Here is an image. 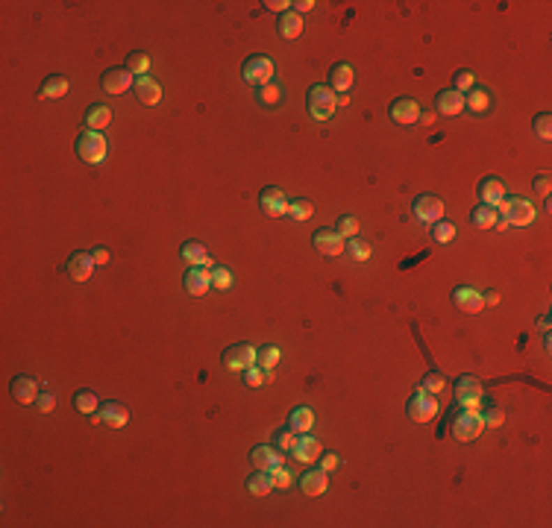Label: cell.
Wrapping results in <instances>:
<instances>
[{
    "mask_svg": "<svg viewBox=\"0 0 552 528\" xmlns=\"http://www.w3.org/2000/svg\"><path fill=\"white\" fill-rule=\"evenodd\" d=\"M306 103H308V115L315 118V121H329L332 115H335V109H338V94L329 89V82L323 85V82H315L308 89V94H306Z\"/></svg>",
    "mask_w": 552,
    "mask_h": 528,
    "instance_id": "obj_1",
    "label": "cell"
},
{
    "mask_svg": "<svg viewBox=\"0 0 552 528\" xmlns=\"http://www.w3.org/2000/svg\"><path fill=\"white\" fill-rule=\"evenodd\" d=\"M476 194H479V203H482V206H493V209H497L502 199H505V185L497 176H485L482 182H479Z\"/></svg>",
    "mask_w": 552,
    "mask_h": 528,
    "instance_id": "obj_18",
    "label": "cell"
},
{
    "mask_svg": "<svg viewBox=\"0 0 552 528\" xmlns=\"http://www.w3.org/2000/svg\"><path fill=\"white\" fill-rule=\"evenodd\" d=\"M335 232L341 235L344 241L356 238V235H359V220L352 218V215H341V218H338V226H335Z\"/></svg>",
    "mask_w": 552,
    "mask_h": 528,
    "instance_id": "obj_41",
    "label": "cell"
},
{
    "mask_svg": "<svg viewBox=\"0 0 552 528\" xmlns=\"http://www.w3.org/2000/svg\"><path fill=\"white\" fill-rule=\"evenodd\" d=\"M271 476H274V488H279V490L291 488V473H288V469L276 467V469H271Z\"/></svg>",
    "mask_w": 552,
    "mask_h": 528,
    "instance_id": "obj_47",
    "label": "cell"
},
{
    "mask_svg": "<svg viewBox=\"0 0 552 528\" xmlns=\"http://www.w3.org/2000/svg\"><path fill=\"white\" fill-rule=\"evenodd\" d=\"M291 455H294L297 464H315V461H320V455H323L320 440L311 437V435H300V437H297V444H294V449H291Z\"/></svg>",
    "mask_w": 552,
    "mask_h": 528,
    "instance_id": "obj_16",
    "label": "cell"
},
{
    "mask_svg": "<svg viewBox=\"0 0 552 528\" xmlns=\"http://www.w3.org/2000/svg\"><path fill=\"white\" fill-rule=\"evenodd\" d=\"M264 6L271 12H282V15H285V9L294 6V3H288V0H264Z\"/></svg>",
    "mask_w": 552,
    "mask_h": 528,
    "instance_id": "obj_53",
    "label": "cell"
},
{
    "mask_svg": "<svg viewBox=\"0 0 552 528\" xmlns=\"http://www.w3.org/2000/svg\"><path fill=\"white\" fill-rule=\"evenodd\" d=\"M470 220L476 229H497V220H500V211L493 206H482L479 203L473 211H470Z\"/></svg>",
    "mask_w": 552,
    "mask_h": 528,
    "instance_id": "obj_30",
    "label": "cell"
},
{
    "mask_svg": "<svg viewBox=\"0 0 552 528\" xmlns=\"http://www.w3.org/2000/svg\"><path fill=\"white\" fill-rule=\"evenodd\" d=\"M452 306H456L458 311H464V314H479L482 306H485V299H482V294H479L476 288H470V285H458V288L452 291Z\"/></svg>",
    "mask_w": 552,
    "mask_h": 528,
    "instance_id": "obj_14",
    "label": "cell"
},
{
    "mask_svg": "<svg viewBox=\"0 0 552 528\" xmlns=\"http://www.w3.org/2000/svg\"><path fill=\"white\" fill-rule=\"evenodd\" d=\"M300 490L306 496H323L329 490V473L327 469H308L300 478Z\"/></svg>",
    "mask_w": 552,
    "mask_h": 528,
    "instance_id": "obj_21",
    "label": "cell"
},
{
    "mask_svg": "<svg viewBox=\"0 0 552 528\" xmlns=\"http://www.w3.org/2000/svg\"><path fill=\"white\" fill-rule=\"evenodd\" d=\"M259 209H262L264 218H282V215H288V197H285V191L274 188V185H271V188H262Z\"/></svg>",
    "mask_w": 552,
    "mask_h": 528,
    "instance_id": "obj_11",
    "label": "cell"
},
{
    "mask_svg": "<svg viewBox=\"0 0 552 528\" xmlns=\"http://www.w3.org/2000/svg\"><path fill=\"white\" fill-rule=\"evenodd\" d=\"M535 191L541 194V197H549V191H552V179L544 174V176H535Z\"/></svg>",
    "mask_w": 552,
    "mask_h": 528,
    "instance_id": "obj_50",
    "label": "cell"
},
{
    "mask_svg": "<svg viewBox=\"0 0 552 528\" xmlns=\"http://www.w3.org/2000/svg\"><path fill=\"white\" fill-rule=\"evenodd\" d=\"M106 153H109V144H106L103 133H91V130H82L80 133V138H77V156L86 165H100L106 159Z\"/></svg>",
    "mask_w": 552,
    "mask_h": 528,
    "instance_id": "obj_4",
    "label": "cell"
},
{
    "mask_svg": "<svg viewBox=\"0 0 552 528\" xmlns=\"http://www.w3.org/2000/svg\"><path fill=\"white\" fill-rule=\"evenodd\" d=\"M68 276L74 279V282H89L91 276H94V270H97V264H94V259H91V252H70V259H68Z\"/></svg>",
    "mask_w": 552,
    "mask_h": 528,
    "instance_id": "obj_15",
    "label": "cell"
},
{
    "mask_svg": "<svg viewBox=\"0 0 552 528\" xmlns=\"http://www.w3.org/2000/svg\"><path fill=\"white\" fill-rule=\"evenodd\" d=\"M352 82H356V70H352L347 62L332 65V70H329V89L335 94H350Z\"/></svg>",
    "mask_w": 552,
    "mask_h": 528,
    "instance_id": "obj_19",
    "label": "cell"
},
{
    "mask_svg": "<svg viewBox=\"0 0 552 528\" xmlns=\"http://www.w3.org/2000/svg\"><path fill=\"white\" fill-rule=\"evenodd\" d=\"M91 259H94V264H97V267H103V264H109L112 255H109V250H106V247H94V250H91Z\"/></svg>",
    "mask_w": 552,
    "mask_h": 528,
    "instance_id": "obj_51",
    "label": "cell"
},
{
    "mask_svg": "<svg viewBox=\"0 0 552 528\" xmlns=\"http://www.w3.org/2000/svg\"><path fill=\"white\" fill-rule=\"evenodd\" d=\"M388 115H391V121L394 123H400V126H412V123H417L420 121V103L415 97H397L391 103V109H388Z\"/></svg>",
    "mask_w": 552,
    "mask_h": 528,
    "instance_id": "obj_10",
    "label": "cell"
},
{
    "mask_svg": "<svg viewBox=\"0 0 552 528\" xmlns=\"http://www.w3.org/2000/svg\"><path fill=\"white\" fill-rule=\"evenodd\" d=\"M274 59H267V56H250V59L244 62V68H241V77L250 82V85H267V82H274Z\"/></svg>",
    "mask_w": 552,
    "mask_h": 528,
    "instance_id": "obj_9",
    "label": "cell"
},
{
    "mask_svg": "<svg viewBox=\"0 0 552 528\" xmlns=\"http://www.w3.org/2000/svg\"><path fill=\"white\" fill-rule=\"evenodd\" d=\"M74 408L80 411V414H97L100 411V399H97V393L94 391H89V388H82V391H77L74 393Z\"/></svg>",
    "mask_w": 552,
    "mask_h": 528,
    "instance_id": "obj_33",
    "label": "cell"
},
{
    "mask_svg": "<svg viewBox=\"0 0 552 528\" xmlns=\"http://www.w3.org/2000/svg\"><path fill=\"white\" fill-rule=\"evenodd\" d=\"M68 80L62 77V74H50L47 80H45V85H41V97H47V100H59V97H65L68 94Z\"/></svg>",
    "mask_w": 552,
    "mask_h": 528,
    "instance_id": "obj_32",
    "label": "cell"
},
{
    "mask_svg": "<svg viewBox=\"0 0 552 528\" xmlns=\"http://www.w3.org/2000/svg\"><path fill=\"white\" fill-rule=\"evenodd\" d=\"M250 464L256 469H276V467H282V452L276 446H253Z\"/></svg>",
    "mask_w": 552,
    "mask_h": 528,
    "instance_id": "obj_23",
    "label": "cell"
},
{
    "mask_svg": "<svg viewBox=\"0 0 552 528\" xmlns=\"http://www.w3.org/2000/svg\"><path fill=\"white\" fill-rule=\"evenodd\" d=\"M232 282H235V276L226 267H211V288L215 291H230Z\"/></svg>",
    "mask_w": 552,
    "mask_h": 528,
    "instance_id": "obj_39",
    "label": "cell"
},
{
    "mask_svg": "<svg viewBox=\"0 0 552 528\" xmlns=\"http://www.w3.org/2000/svg\"><path fill=\"white\" fill-rule=\"evenodd\" d=\"M438 411H441V405H438L435 393L423 391V388H417V391L412 393V399H408V420H415V423H429V420H435Z\"/></svg>",
    "mask_w": 552,
    "mask_h": 528,
    "instance_id": "obj_5",
    "label": "cell"
},
{
    "mask_svg": "<svg viewBox=\"0 0 552 528\" xmlns=\"http://www.w3.org/2000/svg\"><path fill=\"white\" fill-rule=\"evenodd\" d=\"M412 211H415V218H417L420 223L432 226V223H438V220H444L447 206H444L441 197H435V194H420L415 203H412Z\"/></svg>",
    "mask_w": 552,
    "mask_h": 528,
    "instance_id": "obj_8",
    "label": "cell"
},
{
    "mask_svg": "<svg viewBox=\"0 0 552 528\" xmlns=\"http://www.w3.org/2000/svg\"><path fill=\"white\" fill-rule=\"evenodd\" d=\"M482 420H485V429H500L502 420H505V414H502L500 408H491L488 417H482Z\"/></svg>",
    "mask_w": 552,
    "mask_h": 528,
    "instance_id": "obj_48",
    "label": "cell"
},
{
    "mask_svg": "<svg viewBox=\"0 0 552 528\" xmlns=\"http://www.w3.org/2000/svg\"><path fill=\"white\" fill-rule=\"evenodd\" d=\"M423 391H429V393H441L444 388H447V379H444V373H426L423 376V384H420Z\"/></svg>",
    "mask_w": 552,
    "mask_h": 528,
    "instance_id": "obj_45",
    "label": "cell"
},
{
    "mask_svg": "<svg viewBox=\"0 0 552 528\" xmlns=\"http://www.w3.org/2000/svg\"><path fill=\"white\" fill-rule=\"evenodd\" d=\"M311 215H315V206L308 199H288V218L297 223H306Z\"/></svg>",
    "mask_w": 552,
    "mask_h": 528,
    "instance_id": "obj_35",
    "label": "cell"
},
{
    "mask_svg": "<svg viewBox=\"0 0 552 528\" xmlns=\"http://www.w3.org/2000/svg\"><path fill=\"white\" fill-rule=\"evenodd\" d=\"M259 364V349L250 344H235L230 349H223V367L232 373H244V370Z\"/></svg>",
    "mask_w": 552,
    "mask_h": 528,
    "instance_id": "obj_6",
    "label": "cell"
},
{
    "mask_svg": "<svg viewBox=\"0 0 552 528\" xmlns=\"http://www.w3.org/2000/svg\"><path fill=\"white\" fill-rule=\"evenodd\" d=\"M82 123H86V130L91 133H103L106 126L112 123V109L106 103H94L86 109V118H82Z\"/></svg>",
    "mask_w": 552,
    "mask_h": 528,
    "instance_id": "obj_25",
    "label": "cell"
},
{
    "mask_svg": "<svg viewBox=\"0 0 552 528\" xmlns=\"http://www.w3.org/2000/svg\"><path fill=\"white\" fill-rule=\"evenodd\" d=\"M135 97L141 100L144 106H159L162 100V85L150 80V77H135Z\"/></svg>",
    "mask_w": 552,
    "mask_h": 528,
    "instance_id": "obj_27",
    "label": "cell"
},
{
    "mask_svg": "<svg viewBox=\"0 0 552 528\" xmlns=\"http://www.w3.org/2000/svg\"><path fill=\"white\" fill-rule=\"evenodd\" d=\"M338 464H341V458H338L335 452H323V455H320V469H327V473H332Z\"/></svg>",
    "mask_w": 552,
    "mask_h": 528,
    "instance_id": "obj_49",
    "label": "cell"
},
{
    "mask_svg": "<svg viewBox=\"0 0 552 528\" xmlns=\"http://www.w3.org/2000/svg\"><path fill=\"white\" fill-rule=\"evenodd\" d=\"M537 329H541V332H549V314H544V317H541V323H537Z\"/></svg>",
    "mask_w": 552,
    "mask_h": 528,
    "instance_id": "obj_57",
    "label": "cell"
},
{
    "mask_svg": "<svg viewBox=\"0 0 552 528\" xmlns=\"http://www.w3.org/2000/svg\"><path fill=\"white\" fill-rule=\"evenodd\" d=\"M482 396H485V384L476 376H461L456 382V402L464 411H476L479 405H482Z\"/></svg>",
    "mask_w": 552,
    "mask_h": 528,
    "instance_id": "obj_7",
    "label": "cell"
},
{
    "mask_svg": "<svg viewBox=\"0 0 552 528\" xmlns=\"http://www.w3.org/2000/svg\"><path fill=\"white\" fill-rule=\"evenodd\" d=\"M244 384H247V388H264V384H267V370H262L259 364L244 370Z\"/></svg>",
    "mask_w": 552,
    "mask_h": 528,
    "instance_id": "obj_44",
    "label": "cell"
},
{
    "mask_svg": "<svg viewBox=\"0 0 552 528\" xmlns=\"http://www.w3.org/2000/svg\"><path fill=\"white\" fill-rule=\"evenodd\" d=\"M38 408L45 411V414H50V411L56 408V399H53L50 393H38Z\"/></svg>",
    "mask_w": 552,
    "mask_h": 528,
    "instance_id": "obj_52",
    "label": "cell"
},
{
    "mask_svg": "<svg viewBox=\"0 0 552 528\" xmlns=\"http://www.w3.org/2000/svg\"><path fill=\"white\" fill-rule=\"evenodd\" d=\"M12 399H15L18 405H33L38 402V382L33 376H15L12 379Z\"/></svg>",
    "mask_w": 552,
    "mask_h": 528,
    "instance_id": "obj_17",
    "label": "cell"
},
{
    "mask_svg": "<svg viewBox=\"0 0 552 528\" xmlns=\"http://www.w3.org/2000/svg\"><path fill=\"white\" fill-rule=\"evenodd\" d=\"M126 70H133L135 77H144L147 74V68H150V56L144 53V50H133L130 56H126V65H124Z\"/></svg>",
    "mask_w": 552,
    "mask_h": 528,
    "instance_id": "obj_36",
    "label": "cell"
},
{
    "mask_svg": "<svg viewBox=\"0 0 552 528\" xmlns=\"http://www.w3.org/2000/svg\"><path fill=\"white\" fill-rule=\"evenodd\" d=\"M482 299H485L488 306H493V303H500V294H497V291H491V294H485Z\"/></svg>",
    "mask_w": 552,
    "mask_h": 528,
    "instance_id": "obj_56",
    "label": "cell"
},
{
    "mask_svg": "<svg viewBox=\"0 0 552 528\" xmlns=\"http://www.w3.org/2000/svg\"><path fill=\"white\" fill-rule=\"evenodd\" d=\"M288 429H294L297 435H308L311 429H315V414H311V408L297 405V408L288 414Z\"/></svg>",
    "mask_w": 552,
    "mask_h": 528,
    "instance_id": "obj_28",
    "label": "cell"
},
{
    "mask_svg": "<svg viewBox=\"0 0 552 528\" xmlns=\"http://www.w3.org/2000/svg\"><path fill=\"white\" fill-rule=\"evenodd\" d=\"M497 211H500V218H502L508 226H529V223L537 220L535 203H529V199H523V197H512V199L505 197L502 203L497 206Z\"/></svg>",
    "mask_w": 552,
    "mask_h": 528,
    "instance_id": "obj_2",
    "label": "cell"
},
{
    "mask_svg": "<svg viewBox=\"0 0 552 528\" xmlns=\"http://www.w3.org/2000/svg\"><path fill=\"white\" fill-rule=\"evenodd\" d=\"M449 429H452V437H456L458 444H470V440H476L479 435L485 432V420H482V414H479V411H464L461 408L456 417H452Z\"/></svg>",
    "mask_w": 552,
    "mask_h": 528,
    "instance_id": "obj_3",
    "label": "cell"
},
{
    "mask_svg": "<svg viewBox=\"0 0 552 528\" xmlns=\"http://www.w3.org/2000/svg\"><path fill=\"white\" fill-rule=\"evenodd\" d=\"M100 420H103V425H109V429H124V425L130 423V411H126L124 402H103L100 405Z\"/></svg>",
    "mask_w": 552,
    "mask_h": 528,
    "instance_id": "obj_24",
    "label": "cell"
},
{
    "mask_svg": "<svg viewBox=\"0 0 552 528\" xmlns=\"http://www.w3.org/2000/svg\"><path fill=\"white\" fill-rule=\"evenodd\" d=\"M452 238H456V226L452 223H447V220L432 223V241H438V244H449Z\"/></svg>",
    "mask_w": 552,
    "mask_h": 528,
    "instance_id": "obj_42",
    "label": "cell"
},
{
    "mask_svg": "<svg viewBox=\"0 0 552 528\" xmlns=\"http://www.w3.org/2000/svg\"><path fill=\"white\" fill-rule=\"evenodd\" d=\"M491 91L488 89H470L467 91V97H464V109H470L473 115H485V112L491 109Z\"/></svg>",
    "mask_w": 552,
    "mask_h": 528,
    "instance_id": "obj_31",
    "label": "cell"
},
{
    "mask_svg": "<svg viewBox=\"0 0 552 528\" xmlns=\"http://www.w3.org/2000/svg\"><path fill=\"white\" fill-rule=\"evenodd\" d=\"M209 288H211V270H206V267H188V273H186V291L191 296H203Z\"/></svg>",
    "mask_w": 552,
    "mask_h": 528,
    "instance_id": "obj_26",
    "label": "cell"
},
{
    "mask_svg": "<svg viewBox=\"0 0 552 528\" xmlns=\"http://www.w3.org/2000/svg\"><path fill=\"white\" fill-rule=\"evenodd\" d=\"M279 30L285 38H300L303 36V15H297V12H285L279 21Z\"/></svg>",
    "mask_w": 552,
    "mask_h": 528,
    "instance_id": "obj_34",
    "label": "cell"
},
{
    "mask_svg": "<svg viewBox=\"0 0 552 528\" xmlns=\"http://www.w3.org/2000/svg\"><path fill=\"white\" fill-rule=\"evenodd\" d=\"M259 100H262L264 106H279L282 100H285V91H282L279 82H267V85H262V89H259Z\"/></svg>",
    "mask_w": 552,
    "mask_h": 528,
    "instance_id": "obj_37",
    "label": "cell"
},
{
    "mask_svg": "<svg viewBox=\"0 0 552 528\" xmlns=\"http://www.w3.org/2000/svg\"><path fill=\"white\" fill-rule=\"evenodd\" d=\"M347 244L352 247V252H356V259H367V255H371V250H367L364 244H359V241H356V238H350V241H347Z\"/></svg>",
    "mask_w": 552,
    "mask_h": 528,
    "instance_id": "obj_54",
    "label": "cell"
},
{
    "mask_svg": "<svg viewBox=\"0 0 552 528\" xmlns=\"http://www.w3.org/2000/svg\"><path fill=\"white\" fill-rule=\"evenodd\" d=\"M435 109L441 112L444 118H456V115L464 112V94H458L456 89H447V91H441L435 97Z\"/></svg>",
    "mask_w": 552,
    "mask_h": 528,
    "instance_id": "obj_22",
    "label": "cell"
},
{
    "mask_svg": "<svg viewBox=\"0 0 552 528\" xmlns=\"http://www.w3.org/2000/svg\"><path fill=\"white\" fill-rule=\"evenodd\" d=\"M100 85H103L106 94H126L135 85V74L126 70V68H109L100 80Z\"/></svg>",
    "mask_w": 552,
    "mask_h": 528,
    "instance_id": "obj_13",
    "label": "cell"
},
{
    "mask_svg": "<svg viewBox=\"0 0 552 528\" xmlns=\"http://www.w3.org/2000/svg\"><path fill=\"white\" fill-rule=\"evenodd\" d=\"M179 255H182V262H186L188 267H206V270L215 267V262L209 259V252H206V247L200 244V241H186L182 250H179Z\"/></svg>",
    "mask_w": 552,
    "mask_h": 528,
    "instance_id": "obj_20",
    "label": "cell"
},
{
    "mask_svg": "<svg viewBox=\"0 0 552 528\" xmlns=\"http://www.w3.org/2000/svg\"><path fill=\"white\" fill-rule=\"evenodd\" d=\"M532 130H535V135L541 138V141H549V138H552V115H549V112H541V115H535Z\"/></svg>",
    "mask_w": 552,
    "mask_h": 528,
    "instance_id": "obj_38",
    "label": "cell"
},
{
    "mask_svg": "<svg viewBox=\"0 0 552 528\" xmlns=\"http://www.w3.org/2000/svg\"><path fill=\"white\" fill-rule=\"evenodd\" d=\"M279 359H282V352H279L274 344H267V347L259 349V367H262V370H274V367L279 364Z\"/></svg>",
    "mask_w": 552,
    "mask_h": 528,
    "instance_id": "obj_43",
    "label": "cell"
},
{
    "mask_svg": "<svg viewBox=\"0 0 552 528\" xmlns=\"http://www.w3.org/2000/svg\"><path fill=\"white\" fill-rule=\"evenodd\" d=\"M311 244H315V250L320 255H327V259H338V255L347 250V241L335 229H318L315 235H311Z\"/></svg>",
    "mask_w": 552,
    "mask_h": 528,
    "instance_id": "obj_12",
    "label": "cell"
},
{
    "mask_svg": "<svg viewBox=\"0 0 552 528\" xmlns=\"http://www.w3.org/2000/svg\"><path fill=\"white\" fill-rule=\"evenodd\" d=\"M470 89H476L473 70H458V74H456V91L464 94V91H470Z\"/></svg>",
    "mask_w": 552,
    "mask_h": 528,
    "instance_id": "obj_46",
    "label": "cell"
},
{
    "mask_svg": "<svg viewBox=\"0 0 552 528\" xmlns=\"http://www.w3.org/2000/svg\"><path fill=\"white\" fill-rule=\"evenodd\" d=\"M297 9V15H303V12H308V9H315V0H297V3H294Z\"/></svg>",
    "mask_w": 552,
    "mask_h": 528,
    "instance_id": "obj_55",
    "label": "cell"
},
{
    "mask_svg": "<svg viewBox=\"0 0 552 528\" xmlns=\"http://www.w3.org/2000/svg\"><path fill=\"white\" fill-rule=\"evenodd\" d=\"M271 490H274V476H271V469H256V473L247 478V493H250V496L262 499V496H267Z\"/></svg>",
    "mask_w": 552,
    "mask_h": 528,
    "instance_id": "obj_29",
    "label": "cell"
},
{
    "mask_svg": "<svg viewBox=\"0 0 552 528\" xmlns=\"http://www.w3.org/2000/svg\"><path fill=\"white\" fill-rule=\"evenodd\" d=\"M297 437H300V435H297L294 429H288V425H285V429H279V432L274 435V446H276L279 452H291V449H294V444H297Z\"/></svg>",
    "mask_w": 552,
    "mask_h": 528,
    "instance_id": "obj_40",
    "label": "cell"
}]
</instances>
